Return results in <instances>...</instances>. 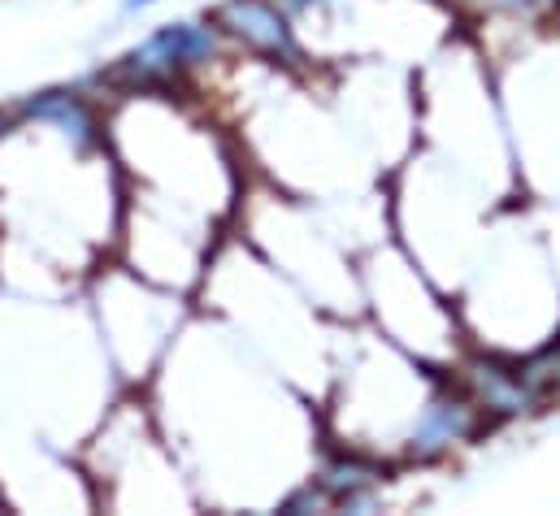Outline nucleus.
I'll use <instances>...</instances> for the list:
<instances>
[{
  "label": "nucleus",
  "mask_w": 560,
  "mask_h": 516,
  "mask_svg": "<svg viewBox=\"0 0 560 516\" xmlns=\"http://www.w3.org/2000/svg\"><path fill=\"white\" fill-rule=\"evenodd\" d=\"M491 9H509V13H548L560 0H487Z\"/></svg>",
  "instance_id": "3"
},
{
  "label": "nucleus",
  "mask_w": 560,
  "mask_h": 516,
  "mask_svg": "<svg viewBox=\"0 0 560 516\" xmlns=\"http://www.w3.org/2000/svg\"><path fill=\"white\" fill-rule=\"evenodd\" d=\"M222 44L226 35L213 26V17L205 22H165L156 26L143 44H136L114 70L101 74L105 87H118L127 96H140V92H174L187 74H196L200 66L218 61L222 57Z\"/></svg>",
  "instance_id": "1"
},
{
  "label": "nucleus",
  "mask_w": 560,
  "mask_h": 516,
  "mask_svg": "<svg viewBox=\"0 0 560 516\" xmlns=\"http://www.w3.org/2000/svg\"><path fill=\"white\" fill-rule=\"evenodd\" d=\"M148 4H156V0H127V13H136V9H148Z\"/></svg>",
  "instance_id": "4"
},
{
  "label": "nucleus",
  "mask_w": 560,
  "mask_h": 516,
  "mask_svg": "<svg viewBox=\"0 0 560 516\" xmlns=\"http://www.w3.org/2000/svg\"><path fill=\"white\" fill-rule=\"evenodd\" d=\"M209 17L244 52H253V57L279 66V70H300L304 66V44L291 26V13L279 0H226Z\"/></svg>",
  "instance_id": "2"
},
{
  "label": "nucleus",
  "mask_w": 560,
  "mask_h": 516,
  "mask_svg": "<svg viewBox=\"0 0 560 516\" xmlns=\"http://www.w3.org/2000/svg\"><path fill=\"white\" fill-rule=\"evenodd\" d=\"M4 130H9V118H4V114H0V139H4Z\"/></svg>",
  "instance_id": "5"
}]
</instances>
